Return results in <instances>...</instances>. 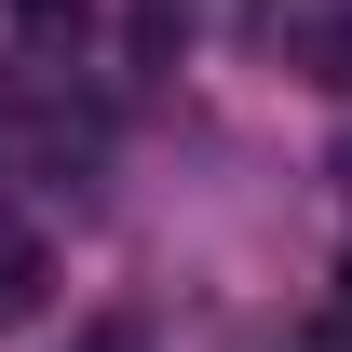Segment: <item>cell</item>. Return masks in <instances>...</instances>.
<instances>
[{
    "label": "cell",
    "mask_w": 352,
    "mask_h": 352,
    "mask_svg": "<svg viewBox=\"0 0 352 352\" xmlns=\"http://www.w3.org/2000/svg\"><path fill=\"white\" fill-rule=\"evenodd\" d=\"M82 28H95V0H14V41L28 54H68Z\"/></svg>",
    "instance_id": "obj_1"
},
{
    "label": "cell",
    "mask_w": 352,
    "mask_h": 352,
    "mask_svg": "<svg viewBox=\"0 0 352 352\" xmlns=\"http://www.w3.org/2000/svg\"><path fill=\"white\" fill-rule=\"evenodd\" d=\"M0 311H41V244L0 230Z\"/></svg>",
    "instance_id": "obj_2"
},
{
    "label": "cell",
    "mask_w": 352,
    "mask_h": 352,
    "mask_svg": "<svg viewBox=\"0 0 352 352\" xmlns=\"http://www.w3.org/2000/svg\"><path fill=\"white\" fill-rule=\"evenodd\" d=\"M311 82H339V95H352V28H311Z\"/></svg>",
    "instance_id": "obj_3"
},
{
    "label": "cell",
    "mask_w": 352,
    "mask_h": 352,
    "mask_svg": "<svg viewBox=\"0 0 352 352\" xmlns=\"http://www.w3.org/2000/svg\"><path fill=\"white\" fill-rule=\"evenodd\" d=\"M339 176H352V149H339Z\"/></svg>",
    "instance_id": "obj_4"
}]
</instances>
